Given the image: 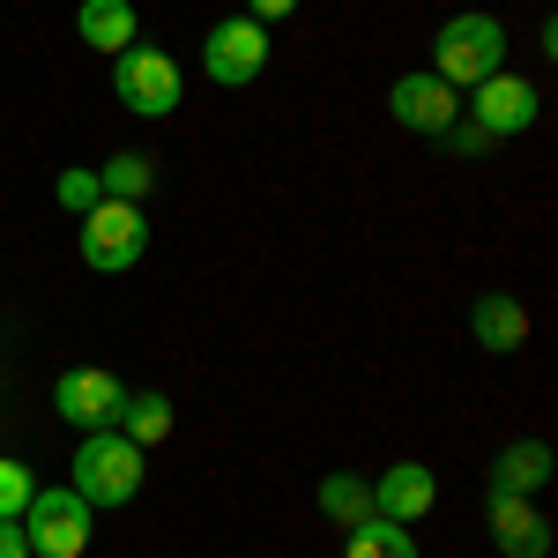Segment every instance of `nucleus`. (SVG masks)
<instances>
[{
  "mask_svg": "<svg viewBox=\"0 0 558 558\" xmlns=\"http://www.w3.org/2000/svg\"><path fill=\"white\" fill-rule=\"evenodd\" d=\"M507 45H514V38H507V23H499V15L462 8V15H447V23H439V38H432V75L470 97L484 75H499V68H507Z\"/></svg>",
  "mask_w": 558,
  "mask_h": 558,
  "instance_id": "1",
  "label": "nucleus"
},
{
  "mask_svg": "<svg viewBox=\"0 0 558 558\" xmlns=\"http://www.w3.org/2000/svg\"><path fill=\"white\" fill-rule=\"evenodd\" d=\"M142 447H134L128 432H83L75 439V462H68V492H83L89 507H128L134 492H142Z\"/></svg>",
  "mask_w": 558,
  "mask_h": 558,
  "instance_id": "2",
  "label": "nucleus"
},
{
  "mask_svg": "<svg viewBox=\"0 0 558 558\" xmlns=\"http://www.w3.org/2000/svg\"><path fill=\"white\" fill-rule=\"evenodd\" d=\"M112 97L128 105L134 120H172L179 105H186V68H179L165 45L134 38L128 52H112Z\"/></svg>",
  "mask_w": 558,
  "mask_h": 558,
  "instance_id": "3",
  "label": "nucleus"
},
{
  "mask_svg": "<svg viewBox=\"0 0 558 558\" xmlns=\"http://www.w3.org/2000/svg\"><path fill=\"white\" fill-rule=\"evenodd\" d=\"M89 536H97V507H89L83 492H68V484L31 492V507H23V544H31V558H83Z\"/></svg>",
  "mask_w": 558,
  "mask_h": 558,
  "instance_id": "4",
  "label": "nucleus"
},
{
  "mask_svg": "<svg viewBox=\"0 0 558 558\" xmlns=\"http://www.w3.org/2000/svg\"><path fill=\"white\" fill-rule=\"evenodd\" d=\"M75 223H83V260L97 276H128L134 260L149 254V216H142V202H97Z\"/></svg>",
  "mask_w": 558,
  "mask_h": 558,
  "instance_id": "5",
  "label": "nucleus"
},
{
  "mask_svg": "<svg viewBox=\"0 0 558 558\" xmlns=\"http://www.w3.org/2000/svg\"><path fill=\"white\" fill-rule=\"evenodd\" d=\"M202 75L216 89H246L268 75V31H260L254 15H223L209 23V38H202Z\"/></svg>",
  "mask_w": 558,
  "mask_h": 558,
  "instance_id": "6",
  "label": "nucleus"
},
{
  "mask_svg": "<svg viewBox=\"0 0 558 558\" xmlns=\"http://www.w3.org/2000/svg\"><path fill=\"white\" fill-rule=\"evenodd\" d=\"M462 120H476V128L492 134V142H507V134H529L536 120H544V89L529 83V75H484V83L470 89V105H462Z\"/></svg>",
  "mask_w": 558,
  "mask_h": 558,
  "instance_id": "7",
  "label": "nucleus"
},
{
  "mask_svg": "<svg viewBox=\"0 0 558 558\" xmlns=\"http://www.w3.org/2000/svg\"><path fill=\"white\" fill-rule=\"evenodd\" d=\"M120 402H128V380L105 373V365H68V373L52 380V410L75 432H112L120 425Z\"/></svg>",
  "mask_w": 558,
  "mask_h": 558,
  "instance_id": "8",
  "label": "nucleus"
},
{
  "mask_svg": "<svg viewBox=\"0 0 558 558\" xmlns=\"http://www.w3.org/2000/svg\"><path fill=\"white\" fill-rule=\"evenodd\" d=\"M387 112H395V128H410V134H439L462 120V89H447L432 68H417V75H395V89H387Z\"/></svg>",
  "mask_w": 558,
  "mask_h": 558,
  "instance_id": "9",
  "label": "nucleus"
},
{
  "mask_svg": "<svg viewBox=\"0 0 558 558\" xmlns=\"http://www.w3.org/2000/svg\"><path fill=\"white\" fill-rule=\"evenodd\" d=\"M432 499H439V476L425 470V462H387L380 476H373V514L380 521H425L432 514Z\"/></svg>",
  "mask_w": 558,
  "mask_h": 558,
  "instance_id": "10",
  "label": "nucleus"
},
{
  "mask_svg": "<svg viewBox=\"0 0 558 558\" xmlns=\"http://www.w3.org/2000/svg\"><path fill=\"white\" fill-rule=\"evenodd\" d=\"M551 521L536 514V499H492V551L499 558H551Z\"/></svg>",
  "mask_w": 558,
  "mask_h": 558,
  "instance_id": "11",
  "label": "nucleus"
},
{
  "mask_svg": "<svg viewBox=\"0 0 558 558\" xmlns=\"http://www.w3.org/2000/svg\"><path fill=\"white\" fill-rule=\"evenodd\" d=\"M470 343L484 350V357H514V350L529 343V305L507 299V291H484V299L470 305Z\"/></svg>",
  "mask_w": 558,
  "mask_h": 558,
  "instance_id": "12",
  "label": "nucleus"
},
{
  "mask_svg": "<svg viewBox=\"0 0 558 558\" xmlns=\"http://www.w3.org/2000/svg\"><path fill=\"white\" fill-rule=\"evenodd\" d=\"M544 484H551V447H544V439L499 447V462H492V499H536Z\"/></svg>",
  "mask_w": 558,
  "mask_h": 558,
  "instance_id": "13",
  "label": "nucleus"
},
{
  "mask_svg": "<svg viewBox=\"0 0 558 558\" xmlns=\"http://www.w3.org/2000/svg\"><path fill=\"white\" fill-rule=\"evenodd\" d=\"M75 38L97 45V52H128L142 38V15H134V0H83L75 8Z\"/></svg>",
  "mask_w": 558,
  "mask_h": 558,
  "instance_id": "14",
  "label": "nucleus"
},
{
  "mask_svg": "<svg viewBox=\"0 0 558 558\" xmlns=\"http://www.w3.org/2000/svg\"><path fill=\"white\" fill-rule=\"evenodd\" d=\"M112 432H128L142 454H149V447H165V439H172V395H165V387H128L120 425H112Z\"/></svg>",
  "mask_w": 558,
  "mask_h": 558,
  "instance_id": "15",
  "label": "nucleus"
},
{
  "mask_svg": "<svg viewBox=\"0 0 558 558\" xmlns=\"http://www.w3.org/2000/svg\"><path fill=\"white\" fill-rule=\"evenodd\" d=\"M157 186V157L149 149H112L105 165H97V194L105 202H142Z\"/></svg>",
  "mask_w": 558,
  "mask_h": 558,
  "instance_id": "16",
  "label": "nucleus"
},
{
  "mask_svg": "<svg viewBox=\"0 0 558 558\" xmlns=\"http://www.w3.org/2000/svg\"><path fill=\"white\" fill-rule=\"evenodd\" d=\"M313 507H320V514L336 521V529H357V521H373V476H350V470L320 476Z\"/></svg>",
  "mask_w": 558,
  "mask_h": 558,
  "instance_id": "17",
  "label": "nucleus"
},
{
  "mask_svg": "<svg viewBox=\"0 0 558 558\" xmlns=\"http://www.w3.org/2000/svg\"><path fill=\"white\" fill-rule=\"evenodd\" d=\"M350 544H343V558H417V536L402 529V521H357V529H343Z\"/></svg>",
  "mask_w": 558,
  "mask_h": 558,
  "instance_id": "18",
  "label": "nucleus"
},
{
  "mask_svg": "<svg viewBox=\"0 0 558 558\" xmlns=\"http://www.w3.org/2000/svg\"><path fill=\"white\" fill-rule=\"evenodd\" d=\"M52 202H60L68 216H89L97 202H105V194H97V165H68V172L52 179Z\"/></svg>",
  "mask_w": 558,
  "mask_h": 558,
  "instance_id": "19",
  "label": "nucleus"
},
{
  "mask_svg": "<svg viewBox=\"0 0 558 558\" xmlns=\"http://www.w3.org/2000/svg\"><path fill=\"white\" fill-rule=\"evenodd\" d=\"M31 492H38V476L23 470V462H0V521H23Z\"/></svg>",
  "mask_w": 558,
  "mask_h": 558,
  "instance_id": "20",
  "label": "nucleus"
},
{
  "mask_svg": "<svg viewBox=\"0 0 558 558\" xmlns=\"http://www.w3.org/2000/svg\"><path fill=\"white\" fill-rule=\"evenodd\" d=\"M439 142H447V149H454V157H484V149H492V134L476 128V120H454V128L439 134Z\"/></svg>",
  "mask_w": 558,
  "mask_h": 558,
  "instance_id": "21",
  "label": "nucleus"
},
{
  "mask_svg": "<svg viewBox=\"0 0 558 558\" xmlns=\"http://www.w3.org/2000/svg\"><path fill=\"white\" fill-rule=\"evenodd\" d=\"M291 8H299V0H246V15H254L260 31H268V23H283V15H291Z\"/></svg>",
  "mask_w": 558,
  "mask_h": 558,
  "instance_id": "22",
  "label": "nucleus"
},
{
  "mask_svg": "<svg viewBox=\"0 0 558 558\" xmlns=\"http://www.w3.org/2000/svg\"><path fill=\"white\" fill-rule=\"evenodd\" d=\"M0 558H31V544H23V521H0Z\"/></svg>",
  "mask_w": 558,
  "mask_h": 558,
  "instance_id": "23",
  "label": "nucleus"
}]
</instances>
